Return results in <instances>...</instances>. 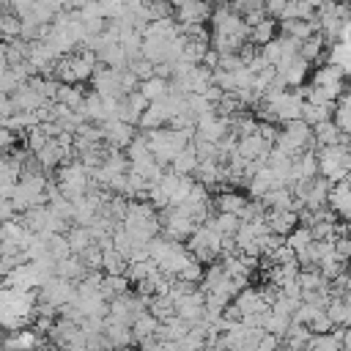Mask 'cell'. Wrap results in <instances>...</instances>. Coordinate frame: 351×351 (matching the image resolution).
<instances>
[{
	"mask_svg": "<svg viewBox=\"0 0 351 351\" xmlns=\"http://www.w3.org/2000/svg\"><path fill=\"white\" fill-rule=\"evenodd\" d=\"M96 66H99L96 52L80 47V49H74V52L58 58V63H55V74H52V77L60 80V82H69V85H82V82L90 80V74H93Z\"/></svg>",
	"mask_w": 351,
	"mask_h": 351,
	"instance_id": "1",
	"label": "cell"
},
{
	"mask_svg": "<svg viewBox=\"0 0 351 351\" xmlns=\"http://www.w3.org/2000/svg\"><path fill=\"white\" fill-rule=\"evenodd\" d=\"M315 156H318V176L329 178L332 184L343 181L351 170V145H346V143L321 145Z\"/></svg>",
	"mask_w": 351,
	"mask_h": 351,
	"instance_id": "2",
	"label": "cell"
},
{
	"mask_svg": "<svg viewBox=\"0 0 351 351\" xmlns=\"http://www.w3.org/2000/svg\"><path fill=\"white\" fill-rule=\"evenodd\" d=\"M186 250H189V255L195 258V261H200V263H214L219 255H222V236L211 228V225H197L192 233H189V239H186V244H184Z\"/></svg>",
	"mask_w": 351,
	"mask_h": 351,
	"instance_id": "3",
	"label": "cell"
},
{
	"mask_svg": "<svg viewBox=\"0 0 351 351\" xmlns=\"http://www.w3.org/2000/svg\"><path fill=\"white\" fill-rule=\"evenodd\" d=\"M36 293H38V302H47V304H52V307L60 310L63 304H69L77 296V285H74V280H66V277L52 274L44 285L36 288Z\"/></svg>",
	"mask_w": 351,
	"mask_h": 351,
	"instance_id": "4",
	"label": "cell"
},
{
	"mask_svg": "<svg viewBox=\"0 0 351 351\" xmlns=\"http://www.w3.org/2000/svg\"><path fill=\"white\" fill-rule=\"evenodd\" d=\"M90 85L93 93L104 96V99H123V88H121V69H110V66H96L90 74Z\"/></svg>",
	"mask_w": 351,
	"mask_h": 351,
	"instance_id": "5",
	"label": "cell"
},
{
	"mask_svg": "<svg viewBox=\"0 0 351 351\" xmlns=\"http://www.w3.org/2000/svg\"><path fill=\"white\" fill-rule=\"evenodd\" d=\"M211 3L208 0H186V3H181L176 11H173V19L178 22V25H203V22H208V16H211Z\"/></svg>",
	"mask_w": 351,
	"mask_h": 351,
	"instance_id": "6",
	"label": "cell"
},
{
	"mask_svg": "<svg viewBox=\"0 0 351 351\" xmlns=\"http://www.w3.org/2000/svg\"><path fill=\"white\" fill-rule=\"evenodd\" d=\"M263 222H266L269 233H277V236L285 239V236L299 225V214L291 211V208H266Z\"/></svg>",
	"mask_w": 351,
	"mask_h": 351,
	"instance_id": "7",
	"label": "cell"
},
{
	"mask_svg": "<svg viewBox=\"0 0 351 351\" xmlns=\"http://www.w3.org/2000/svg\"><path fill=\"white\" fill-rule=\"evenodd\" d=\"M203 299H206L203 288H200V291H192V293H184V296L176 302V315L184 318V321L192 326L195 321L203 318Z\"/></svg>",
	"mask_w": 351,
	"mask_h": 351,
	"instance_id": "8",
	"label": "cell"
},
{
	"mask_svg": "<svg viewBox=\"0 0 351 351\" xmlns=\"http://www.w3.org/2000/svg\"><path fill=\"white\" fill-rule=\"evenodd\" d=\"M230 302L239 307L241 315H250V313H269V304L263 302V296H261L258 288H247V285H244Z\"/></svg>",
	"mask_w": 351,
	"mask_h": 351,
	"instance_id": "9",
	"label": "cell"
},
{
	"mask_svg": "<svg viewBox=\"0 0 351 351\" xmlns=\"http://www.w3.org/2000/svg\"><path fill=\"white\" fill-rule=\"evenodd\" d=\"M3 351H36L38 348V332L33 329H11V335L5 340H0Z\"/></svg>",
	"mask_w": 351,
	"mask_h": 351,
	"instance_id": "10",
	"label": "cell"
},
{
	"mask_svg": "<svg viewBox=\"0 0 351 351\" xmlns=\"http://www.w3.org/2000/svg\"><path fill=\"white\" fill-rule=\"evenodd\" d=\"M337 217H343L346 222L351 219V186L346 184V181H337V184H332V189H329V203H326Z\"/></svg>",
	"mask_w": 351,
	"mask_h": 351,
	"instance_id": "11",
	"label": "cell"
},
{
	"mask_svg": "<svg viewBox=\"0 0 351 351\" xmlns=\"http://www.w3.org/2000/svg\"><path fill=\"white\" fill-rule=\"evenodd\" d=\"M291 173H293V181H310V178H315L318 176V156L310 148L302 151L299 156H293Z\"/></svg>",
	"mask_w": 351,
	"mask_h": 351,
	"instance_id": "12",
	"label": "cell"
},
{
	"mask_svg": "<svg viewBox=\"0 0 351 351\" xmlns=\"http://www.w3.org/2000/svg\"><path fill=\"white\" fill-rule=\"evenodd\" d=\"M282 132L302 148V151H307L310 145H315V140H313V126L310 123H304L302 118H293V121H285V126H282Z\"/></svg>",
	"mask_w": 351,
	"mask_h": 351,
	"instance_id": "13",
	"label": "cell"
},
{
	"mask_svg": "<svg viewBox=\"0 0 351 351\" xmlns=\"http://www.w3.org/2000/svg\"><path fill=\"white\" fill-rule=\"evenodd\" d=\"M250 197H244L241 192L236 189H222L217 197H214V211H225V214H241V208L247 206Z\"/></svg>",
	"mask_w": 351,
	"mask_h": 351,
	"instance_id": "14",
	"label": "cell"
},
{
	"mask_svg": "<svg viewBox=\"0 0 351 351\" xmlns=\"http://www.w3.org/2000/svg\"><path fill=\"white\" fill-rule=\"evenodd\" d=\"M280 27H282V36L293 38V41H304L307 36L318 33V25L310 19H280Z\"/></svg>",
	"mask_w": 351,
	"mask_h": 351,
	"instance_id": "15",
	"label": "cell"
},
{
	"mask_svg": "<svg viewBox=\"0 0 351 351\" xmlns=\"http://www.w3.org/2000/svg\"><path fill=\"white\" fill-rule=\"evenodd\" d=\"M258 200L263 203V208H291L293 211V192H291V186H271Z\"/></svg>",
	"mask_w": 351,
	"mask_h": 351,
	"instance_id": "16",
	"label": "cell"
},
{
	"mask_svg": "<svg viewBox=\"0 0 351 351\" xmlns=\"http://www.w3.org/2000/svg\"><path fill=\"white\" fill-rule=\"evenodd\" d=\"M88 269L82 266V261H80V255H66V258H58L55 261V274L58 277H66V280H82V274H85Z\"/></svg>",
	"mask_w": 351,
	"mask_h": 351,
	"instance_id": "17",
	"label": "cell"
},
{
	"mask_svg": "<svg viewBox=\"0 0 351 351\" xmlns=\"http://www.w3.org/2000/svg\"><path fill=\"white\" fill-rule=\"evenodd\" d=\"M66 241H69V247H71L74 255H80L82 250H88L90 244H96V239H93V233L88 230V225H71V228L66 230Z\"/></svg>",
	"mask_w": 351,
	"mask_h": 351,
	"instance_id": "18",
	"label": "cell"
},
{
	"mask_svg": "<svg viewBox=\"0 0 351 351\" xmlns=\"http://www.w3.org/2000/svg\"><path fill=\"white\" fill-rule=\"evenodd\" d=\"M274 30H277V19H271V16H263L261 22H255V25H250V44H255V47H263L266 41H271L274 38Z\"/></svg>",
	"mask_w": 351,
	"mask_h": 351,
	"instance_id": "19",
	"label": "cell"
},
{
	"mask_svg": "<svg viewBox=\"0 0 351 351\" xmlns=\"http://www.w3.org/2000/svg\"><path fill=\"white\" fill-rule=\"evenodd\" d=\"M148 101H159V99H165L167 93H170V80H165V77H148V80H143L140 82V88H137Z\"/></svg>",
	"mask_w": 351,
	"mask_h": 351,
	"instance_id": "20",
	"label": "cell"
},
{
	"mask_svg": "<svg viewBox=\"0 0 351 351\" xmlns=\"http://www.w3.org/2000/svg\"><path fill=\"white\" fill-rule=\"evenodd\" d=\"M340 129H337V123L332 121V118H326V121H321V123H315L313 126V140H315V145L321 148V145H335V143H340Z\"/></svg>",
	"mask_w": 351,
	"mask_h": 351,
	"instance_id": "21",
	"label": "cell"
},
{
	"mask_svg": "<svg viewBox=\"0 0 351 351\" xmlns=\"http://www.w3.org/2000/svg\"><path fill=\"white\" fill-rule=\"evenodd\" d=\"M326 63H332V66H337L346 77L351 74V41H335L332 47H329V60Z\"/></svg>",
	"mask_w": 351,
	"mask_h": 351,
	"instance_id": "22",
	"label": "cell"
},
{
	"mask_svg": "<svg viewBox=\"0 0 351 351\" xmlns=\"http://www.w3.org/2000/svg\"><path fill=\"white\" fill-rule=\"evenodd\" d=\"M55 101H58V104H66L69 110H80V104L85 101V90H82L80 85L60 82V85H58V93H55Z\"/></svg>",
	"mask_w": 351,
	"mask_h": 351,
	"instance_id": "23",
	"label": "cell"
},
{
	"mask_svg": "<svg viewBox=\"0 0 351 351\" xmlns=\"http://www.w3.org/2000/svg\"><path fill=\"white\" fill-rule=\"evenodd\" d=\"M195 167H197V154H195V148H192V143H189L186 148H181V151L173 156L170 170H173V173H181V176H192Z\"/></svg>",
	"mask_w": 351,
	"mask_h": 351,
	"instance_id": "24",
	"label": "cell"
},
{
	"mask_svg": "<svg viewBox=\"0 0 351 351\" xmlns=\"http://www.w3.org/2000/svg\"><path fill=\"white\" fill-rule=\"evenodd\" d=\"M206 225H211V228H214L219 236H233V233L239 230V225H241V217H239V214L214 211V214H211V219H208Z\"/></svg>",
	"mask_w": 351,
	"mask_h": 351,
	"instance_id": "25",
	"label": "cell"
},
{
	"mask_svg": "<svg viewBox=\"0 0 351 351\" xmlns=\"http://www.w3.org/2000/svg\"><path fill=\"white\" fill-rule=\"evenodd\" d=\"M129 280H126V274H104V280H101V285H99V293L110 302L112 296H121V293H126L129 291Z\"/></svg>",
	"mask_w": 351,
	"mask_h": 351,
	"instance_id": "26",
	"label": "cell"
},
{
	"mask_svg": "<svg viewBox=\"0 0 351 351\" xmlns=\"http://www.w3.org/2000/svg\"><path fill=\"white\" fill-rule=\"evenodd\" d=\"M156 326H159V321L148 313V310H143L134 321H132V335H134V343H140V340H145V337H154L156 335Z\"/></svg>",
	"mask_w": 351,
	"mask_h": 351,
	"instance_id": "27",
	"label": "cell"
},
{
	"mask_svg": "<svg viewBox=\"0 0 351 351\" xmlns=\"http://www.w3.org/2000/svg\"><path fill=\"white\" fill-rule=\"evenodd\" d=\"M332 112H335V104H313V101H302V121L310 123V126H315V123L332 118Z\"/></svg>",
	"mask_w": 351,
	"mask_h": 351,
	"instance_id": "28",
	"label": "cell"
},
{
	"mask_svg": "<svg viewBox=\"0 0 351 351\" xmlns=\"http://www.w3.org/2000/svg\"><path fill=\"white\" fill-rule=\"evenodd\" d=\"M148 313H151L156 321H167V318L176 315V302H173L167 293L151 296V299H148Z\"/></svg>",
	"mask_w": 351,
	"mask_h": 351,
	"instance_id": "29",
	"label": "cell"
},
{
	"mask_svg": "<svg viewBox=\"0 0 351 351\" xmlns=\"http://www.w3.org/2000/svg\"><path fill=\"white\" fill-rule=\"evenodd\" d=\"M324 36L321 33H313V36H307L304 41H299V58H304V60H318L321 55H324Z\"/></svg>",
	"mask_w": 351,
	"mask_h": 351,
	"instance_id": "30",
	"label": "cell"
},
{
	"mask_svg": "<svg viewBox=\"0 0 351 351\" xmlns=\"http://www.w3.org/2000/svg\"><path fill=\"white\" fill-rule=\"evenodd\" d=\"M19 33H22V19L14 14V11H0V38L3 41H14V38H19Z\"/></svg>",
	"mask_w": 351,
	"mask_h": 351,
	"instance_id": "31",
	"label": "cell"
},
{
	"mask_svg": "<svg viewBox=\"0 0 351 351\" xmlns=\"http://www.w3.org/2000/svg\"><path fill=\"white\" fill-rule=\"evenodd\" d=\"M173 5L167 3V0H143V16L148 19V22H156V19H167V16H173Z\"/></svg>",
	"mask_w": 351,
	"mask_h": 351,
	"instance_id": "32",
	"label": "cell"
},
{
	"mask_svg": "<svg viewBox=\"0 0 351 351\" xmlns=\"http://www.w3.org/2000/svg\"><path fill=\"white\" fill-rule=\"evenodd\" d=\"M313 241H315V239H313L310 228H302V225H296V228H293V230L285 236V244L293 250V255H296V252H302L304 247H310Z\"/></svg>",
	"mask_w": 351,
	"mask_h": 351,
	"instance_id": "33",
	"label": "cell"
},
{
	"mask_svg": "<svg viewBox=\"0 0 351 351\" xmlns=\"http://www.w3.org/2000/svg\"><path fill=\"white\" fill-rule=\"evenodd\" d=\"M126 266H129V261H126L121 252H115V250L101 252V271H104V274H123Z\"/></svg>",
	"mask_w": 351,
	"mask_h": 351,
	"instance_id": "34",
	"label": "cell"
},
{
	"mask_svg": "<svg viewBox=\"0 0 351 351\" xmlns=\"http://www.w3.org/2000/svg\"><path fill=\"white\" fill-rule=\"evenodd\" d=\"M288 326H291V315H280V313H271L269 310L266 318H263V329L271 332V335H277V337H285Z\"/></svg>",
	"mask_w": 351,
	"mask_h": 351,
	"instance_id": "35",
	"label": "cell"
},
{
	"mask_svg": "<svg viewBox=\"0 0 351 351\" xmlns=\"http://www.w3.org/2000/svg\"><path fill=\"white\" fill-rule=\"evenodd\" d=\"M47 252H49L52 261L71 255V247H69V241H66V233H49V239H47Z\"/></svg>",
	"mask_w": 351,
	"mask_h": 351,
	"instance_id": "36",
	"label": "cell"
},
{
	"mask_svg": "<svg viewBox=\"0 0 351 351\" xmlns=\"http://www.w3.org/2000/svg\"><path fill=\"white\" fill-rule=\"evenodd\" d=\"M332 121L337 123V129H340L343 134H348V137H351V104H346V101H335Z\"/></svg>",
	"mask_w": 351,
	"mask_h": 351,
	"instance_id": "37",
	"label": "cell"
},
{
	"mask_svg": "<svg viewBox=\"0 0 351 351\" xmlns=\"http://www.w3.org/2000/svg\"><path fill=\"white\" fill-rule=\"evenodd\" d=\"M203 271H206V269H203V263L192 258V261H189V263H186V266L178 271V277H176V280H184V282H192V285H197V282L203 280Z\"/></svg>",
	"mask_w": 351,
	"mask_h": 351,
	"instance_id": "38",
	"label": "cell"
},
{
	"mask_svg": "<svg viewBox=\"0 0 351 351\" xmlns=\"http://www.w3.org/2000/svg\"><path fill=\"white\" fill-rule=\"evenodd\" d=\"M126 69L143 82V80H148V77H154V63L151 60H145V58H134V60H129L126 63Z\"/></svg>",
	"mask_w": 351,
	"mask_h": 351,
	"instance_id": "39",
	"label": "cell"
},
{
	"mask_svg": "<svg viewBox=\"0 0 351 351\" xmlns=\"http://www.w3.org/2000/svg\"><path fill=\"white\" fill-rule=\"evenodd\" d=\"M80 261H82V266H85L88 271L101 269V250H99V244H90L88 250H82V252H80Z\"/></svg>",
	"mask_w": 351,
	"mask_h": 351,
	"instance_id": "40",
	"label": "cell"
},
{
	"mask_svg": "<svg viewBox=\"0 0 351 351\" xmlns=\"http://www.w3.org/2000/svg\"><path fill=\"white\" fill-rule=\"evenodd\" d=\"M307 326H310L313 335H324V332H332V329H335V324H332V318L326 315V310H318V313L310 318Z\"/></svg>",
	"mask_w": 351,
	"mask_h": 351,
	"instance_id": "41",
	"label": "cell"
},
{
	"mask_svg": "<svg viewBox=\"0 0 351 351\" xmlns=\"http://www.w3.org/2000/svg\"><path fill=\"white\" fill-rule=\"evenodd\" d=\"M280 346H282V337H277L271 332H263V337L258 340L255 351H280Z\"/></svg>",
	"mask_w": 351,
	"mask_h": 351,
	"instance_id": "42",
	"label": "cell"
},
{
	"mask_svg": "<svg viewBox=\"0 0 351 351\" xmlns=\"http://www.w3.org/2000/svg\"><path fill=\"white\" fill-rule=\"evenodd\" d=\"M14 112H16V107H14L11 96H8V93H0V123H3L8 115H14Z\"/></svg>",
	"mask_w": 351,
	"mask_h": 351,
	"instance_id": "43",
	"label": "cell"
},
{
	"mask_svg": "<svg viewBox=\"0 0 351 351\" xmlns=\"http://www.w3.org/2000/svg\"><path fill=\"white\" fill-rule=\"evenodd\" d=\"M340 351H351V326H343V348Z\"/></svg>",
	"mask_w": 351,
	"mask_h": 351,
	"instance_id": "44",
	"label": "cell"
},
{
	"mask_svg": "<svg viewBox=\"0 0 351 351\" xmlns=\"http://www.w3.org/2000/svg\"><path fill=\"white\" fill-rule=\"evenodd\" d=\"M60 351H90L88 346H63Z\"/></svg>",
	"mask_w": 351,
	"mask_h": 351,
	"instance_id": "45",
	"label": "cell"
},
{
	"mask_svg": "<svg viewBox=\"0 0 351 351\" xmlns=\"http://www.w3.org/2000/svg\"><path fill=\"white\" fill-rule=\"evenodd\" d=\"M115 351H137V348H132V346H121V348H115Z\"/></svg>",
	"mask_w": 351,
	"mask_h": 351,
	"instance_id": "46",
	"label": "cell"
},
{
	"mask_svg": "<svg viewBox=\"0 0 351 351\" xmlns=\"http://www.w3.org/2000/svg\"><path fill=\"white\" fill-rule=\"evenodd\" d=\"M228 3H233V0H228Z\"/></svg>",
	"mask_w": 351,
	"mask_h": 351,
	"instance_id": "47",
	"label": "cell"
}]
</instances>
